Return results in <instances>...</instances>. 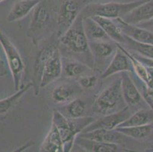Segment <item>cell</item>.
Here are the masks:
<instances>
[{
	"instance_id": "f1b7e54d",
	"label": "cell",
	"mask_w": 153,
	"mask_h": 152,
	"mask_svg": "<svg viewBox=\"0 0 153 152\" xmlns=\"http://www.w3.org/2000/svg\"><path fill=\"white\" fill-rule=\"evenodd\" d=\"M97 82H98V78L94 75H83L79 79L80 87L86 90L92 89L97 85Z\"/></svg>"
},
{
	"instance_id": "5b68a950",
	"label": "cell",
	"mask_w": 153,
	"mask_h": 152,
	"mask_svg": "<svg viewBox=\"0 0 153 152\" xmlns=\"http://www.w3.org/2000/svg\"><path fill=\"white\" fill-rule=\"evenodd\" d=\"M0 44L2 46L7 59L8 66L12 75L14 86L16 90L22 87V79L25 70V65L23 62L19 50L16 48L9 38L0 30Z\"/></svg>"
},
{
	"instance_id": "8fae6325",
	"label": "cell",
	"mask_w": 153,
	"mask_h": 152,
	"mask_svg": "<svg viewBox=\"0 0 153 152\" xmlns=\"http://www.w3.org/2000/svg\"><path fill=\"white\" fill-rule=\"evenodd\" d=\"M123 35L141 43L153 44V33L138 25H133L125 22L122 18L114 19Z\"/></svg>"
},
{
	"instance_id": "6da1fadb",
	"label": "cell",
	"mask_w": 153,
	"mask_h": 152,
	"mask_svg": "<svg viewBox=\"0 0 153 152\" xmlns=\"http://www.w3.org/2000/svg\"><path fill=\"white\" fill-rule=\"evenodd\" d=\"M95 119L91 116L71 119L65 116L59 111L53 110L52 114V122L56 126L60 134L65 151H70L74 145L76 138Z\"/></svg>"
},
{
	"instance_id": "5bb4252c",
	"label": "cell",
	"mask_w": 153,
	"mask_h": 152,
	"mask_svg": "<svg viewBox=\"0 0 153 152\" xmlns=\"http://www.w3.org/2000/svg\"><path fill=\"white\" fill-rule=\"evenodd\" d=\"M81 137L91 140L98 141V142H107V143H114L123 145L126 136L123 133L115 129H98L90 132H82L79 135Z\"/></svg>"
},
{
	"instance_id": "836d02e7",
	"label": "cell",
	"mask_w": 153,
	"mask_h": 152,
	"mask_svg": "<svg viewBox=\"0 0 153 152\" xmlns=\"http://www.w3.org/2000/svg\"><path fill=\"white\" fill-rule=\"evenodd\" d=\"M151 151H153V146H152V149H151Z\"/></svg>"
},
{
	"instance_id": "f546056e",
	"label": "cell",
	"mask_w": 153,
	"mask_h": 152,
	"mask_svg": "<svg viewBox=\"0 0 153 152\" xmlns=\"http://www.w3.org/2000/svg\"><path fill=\"white\" fill-rule=\"evenodd\" d=\"M142 83L143 85L141 86V90H140L142 97L149 108L153 110V88L146 85L143 82Z\"/></svg>"
},
{
	"instance_id": "ac0fdd59",
	"label": "cell",
	"mask_w": 153,
	"mask_h": 152,
	"mask_svg": "<svg viewBox=\"0 0 153 152\" xmlns=\"http://www.w3.org/2000/svg\"><path fill=\"white\" fill-rule=\"evenodd\" d=\"M41 0H19L15 2L6 17L9 22L21 20L34 10Z\"/></svg>"
},
{
	"instance_id": "52a82bcc",
	"label": "cell",
	"mask_w": 153,
	"mask_h": 152,
	"mask_svg": "<svg viewBox=\"0 0 153 152\" xmlns=\"http://www.w3.org/2000/svg\"><path fill=\"white\" fill-rule=\"evenodd\" d=\"M51 16L49 6L41 0V2L32 11L31 19L27 30V36L32 39L34 43H37L39 40L38 36L41 35L48 26Z\"/></svg>"
},
{
	"instance_id": "7c38bea8",
	"label": "cell",
	"mask_w": 153,
	"mask_h": 152,
	"mask_svg": "<svg viewBox=\"0 0 153 152\" xmlns=\"http://www.w3.org/2000/svg\"><path fill=\"white\" fill-rule=\"evenodd\" d=\"M132 70L133 67L130 59L117 45L116 53L110 61L106 69L101 74V79H107L115 74L123 72H130Z\"/></svg>"
},
{
	"instance_id": "44dd1931",
	"label": "cell",
	"mask_w": 153,
	"mask_h": 152,
	"mask_svg": "<svg viewBox=\"0 0 153 152\" xmlns=\"http://www.w3.org/2000/svg\"><path fill=\"white\" fill-rule=\"evenodd\" d=\"M83 24L86 36L89 41H109L111 40L104 29L91 17L83 18Z\"/></svg>"
},
{
	"instance_id": "4fadbf2b",
	"label": "cell",
	"mask_w": 153,
	"mask_h": 152,
	"mask_svg": "<svg viewBox=\"0 0 153 152\" xmlns=\"http://www.w3.org/2000/svg\"><path fill=\"white\" fill-rule=\"evenodd\" d=\"M89 47L93 63L94 66H97L98 65H101V63H104V59L114 56L117 49V44H112L110 40L89 41Z\"/></svg>"
},
{
	"instance_id": "9a60e30c",
	"label": "cell",
	"mask_w": 153,
	"mask_h": 152,
	"mask_svg": "<svg viewBox=\"0 0 153 152\" xmlns=\"http://www.w3.org/2000/svg\"><path fill=\"white\" fill-rule=\"evenodd\" d=\"M75 142L81 148L86 151L90 152H116V151H128L126 150L124 145L114 143H107V142H98V141L91 140L85 139L78 136L76 138Z\"/></svg>"
},
{
	"instance_id": "83f0119b",
	"label": "cell",
	"mask_w": 153,
	"mask_h": 152,
	"mask_svg": "<svg viewBox=\"0 0 153 152\" xmlns=\"http://www.w3.org/2000/svg\"><path fill=\"white\" fill-rule=\"evenodd\" d=\"M124 37L125 44L128 46L129 50L142 56L153 59V44L141 43L125 35Z\"/></svg>"
},
{
	"instance_id": "7a4b0ae2",
	"label": "cell",
	"mask_w": 153,
	"mask_h": 152,
	"mask_svg": "<svg viewBox=\"0 0 153 152\" xmlns=\"http://www.w3.org/2000/svg\"><path fill=\"white\" fill-rule=\"evenodd\" d=\"M126 106L122 94L121 79L120 78L97 96L93 103L92 110L94 113L104 116L121 110Z\"/></svg>"
},
{
	"instance_id": "484cf974",
	"label": "cell",
	"mask_w": 153,
	"mask_h": 152,
	"mask_svg": "<svg viewBox=\"0 0 153 152\" xmlns=\"http://www.w3.org/2000/svg\"><path fill=\"white\" fill-rule=\"evenodd\" d=\"M91 69L92 67L75 59H68L63 62V72L68 78H80Z\"/></svg>"
},
{
	"instance_id": "4316f807",
	"label": "cell",
	"mask_w": 153,
	"mask_h": 152,
	"mask_svg": "<svg viewBox=\"0 0 153 152\" xmlns=\"http://www.w3.org/2000/svg\"><path fill=\"white\" fill-rule=\"evenodd\" d=\"M86 104L80 98H75L66 104L62 108V113L65 116L71 119H77L85 116Z\"/></svg>"
},
{
	"instance_id": "603a6c76",
	"label": "cell",
	"mask_w": 153,
	"mask_h": 152,
	"mask_svg": "<svg viewBox=\"0 0 153 152\" xmlns=\"http://www.w3.org/2000/svg\"><path fill=\"white\" fill-rule=\"evenodd\" d=\"M117 131L127 137L138 140L146 139L153 136V122L150 124L130 127H117Z\"/></svg>"
},
{
	"instance_id": "d4e9b609",
	"label": "cell",
	"mask_w": 153,
	"mask_h": 152,
	"mask_svg": "<svg viewBox=\"0 0 153 152\" xmlns=\"http://www.w3.org/2000/svg\"><path fill=\"white\" fill-rule=\"evenodd\" d=\"M153 122L152 110H140L135 113L131 114L130 117L120 124L118 127H130L137 125H146Z\"/></svg>"
},
{
	"instance_id": "2e32d148",
	"label": "cell",
	"mask_w": 153,
	"mask_h": 152,
	"mask_svg": "<svg viewBox=\"0 0 153 152\" xmlns=\"http://www.w3.org/2000/svg\"><path fill=\"white\" fill-rule=\"evenodd\" d=\"M121 73V90L125 102L128 106L137 105L143 100L141 93L130 77L129 72Z\"/></svg>"
},
{
	"instance_id": "4dcf8cb0",
	"label": "cell",
	"mask_w": 153,
	"mask_h": 152,
	"mask_svg": "<svg viewBox=\"0 0 153 152\" xmlns=\"http://www.w3.org/2000/svg\"><path fill=\"white\" fill-rule=\"evenodd\" d=\"M133 53V55L136 58L138 59L140 62H143L144 65H146V66L152 67V68H153V59H149V58H146V57L142 56L139 55V54L136 53Z\"/></svg>"
},
{
	"instance_id": "e0dca14e",
	"label": "cell",
	"mask_w": 153,
	"mask_h": 152,
	"mask_svg": "<svg viewBox=\"0 0 153 152\" xmlns=\"http://www.w3.org/2000/svg\"><path fill=\"white\" fill-rule=\"evenodd\" d=\"M152 18L153 1L149 0L134 8L130 13L123 17V19L130 24L138 25L150 20Z\"/></svg>"
},
{
	"instance_id": "8992f818",
	"label": "cell",
	"mask_w": 153,
	"mask_h": 152,
	"mask_svg": "<svg viewBox=\"0 0 153 152\" xmlns=\"http://www.w3.org/2000/svg\"><path fill=\"white\" fill-rule=\"evenodd\" d=\"M93 0H62L56 12L59 37L76 21L82 10Z\"/></svg>"
},
{
	"instance_id": "30bf717a",
	"label": "cell",
	"mask_w": 153,
	"mask_h": 152,
	"mask_svg": "<svg viewBox=\"0 0 153 152\" xmlns=\"http://www.w3.org/2000/svg\"><path fill=\"white\" fill-rule=\"evenodd\" d=\"M56 47L47 46L43 47L37 54L33 67V76H32V85L34 90V94L38 95L41 89V83L42 79L43 72L46 63L48 61Z\"/></svg>"
},
{
	"instance_id": "9c48e42d",
	"label": "cell",
	"mask_w": 153,
	"mask_h": 152,
	"mask_svg": "<svg viewBox=\"0 0 153 152\" xmlns=\"http://www.w3.org/2000/svg\"><path fill=\"white\" fill-rule=\"evenodd\" d=\"M62 72H63V61H62V53L59 49L56 47L44 67L42 79H41V89L47 87L50 84L60 78Z\"/></svg>"
},
{
	"instance_id": "3957f363",
	"label": "cell",
	"mask_w": 153,
	"mask_h": 152,
	"mask_svg": "<svg viewBox=\"0 0 153 152\" xmlns=\"http://www.w3.org/2000/svg\"><path fill=\"white\" fill-rule=\"evenodd\" d=\"M149 0H136L130 2H108V3H92L87 5L80 15L83 17H91L93 15L105 17L111 19L126 16L134 8Z\"/></svg>"
},
{
	"instance_id": "7402d4cb",
	"label": "cell",
	"mask_w": 153,
	"mask_h": 152,
	"mask_svg": "<svg viewBox=\"0 0 153 152\" xmlns=\"http://www.w3.org/2000/svg\"><path fill=\"white\" fill-rule=\"evenodd\" d=\"M33 87L31 82L27 83L25 85H23L15 94L9 96L8 97L0 100V120L4 119L11 109L17 104L21 98L27 93V90Z\"/></svg>"
},
{
	"instance_id": "277c9868",
	"label": "cell",
	"mask_w": 153,
	"mask_h": 152,
	"mask_svg": "<svg viewBox=\"0 0 153 152\" xmlns=\"http://www.w3.org/2000/svg\"><path fill=\"white\" fill-rule=\"evenodd\" d=\"M59 43L69 51L77 54H91L89 40L86 36L83 17L78 16L70 27L59 36Z\"/></svg>"
},
{
	"instance_id": "d6a6232c",
	"label": "cell",
	"mask_w": 153,
	"mask_h": 152,
	"mask_svg": "<svg viewBox=\"0 0 153 152\" xmlns=\"http://www.w3.org/2000/svg\"><path fill=\"white\" fill-rule=\"evenodd\" d=\"M138 26L143 27V28L146 29V30H149V31L153 33V18L152 19H150V20L147 21V22L140 24H138Z\"/></svg>"
},
{
	"instance_id": "cb8c5ba5",
	"label": "cell",
	"mask_w": 153,
	"mask_h": 152,
	"mask_svg": "<svg viewBox=\"0 0 153 152\" xmlns=\"http://www.w3.org/2000/svg\"><path fill=\"white\" fill-rule=\"evenodd\" d=\"M76 90L72 85L64 83L53 90L51 99L56 104H67L75 99Z\"/></svg>"
},
{
	"instance_id": "d6986e66",
	"label": "cell",
	"mask_w": 153,
	"mask_h": 152,
	"mask_svg": "<svg viewBox=\"0 0 153 152\" xmlns=\"http://www.w3.org/2000/svg\"><path fill=\"white\" fill-rule=\"evenodd\" d=\"M91 18L97 23L99 24L100 26L104 29L105 33L108 34L111 40L114 41L117 44H125L124 35L120 31L114 19L98 16V15H93L91 16Z\"/></svg>"
},
{
	"instance_id": "ffe728a7",
	"label": "cell",
	"mask_w": 153,
	"mask_h": 152,
	"mask_svg": "<svg viewBox=\"0 0 153 152\" xmlns=\"http://www.w3.org/2000/svg\"><path fill=\"white\" fill-rule=\"evenodd\" d=\"M40 151L64 152V144L57 128L52 122L49 132L40 147Z\"/></svg>"
},
{
	"instance_id": "e575fe53",
	"label": "cell",
	"mask_w": 153,
	"mask_h": 152,
	"mask_svg": "<svg viewBox=\"0 0 153 152\" xmlns=\"http://www.w3.org/2000/svg\"><path fill=\"white\" fill-rule=\"evenodd\" d=\"M2 1H4V0H0V2H2Z\"/></svg>"
},
{
	"instance_id": "1f68e13d",
	"label": "cell",
	"mask_w": 153,
	"mask_h": 152,
	"mask_svg": "<svg viewBox=\"0 0 153 152\" xmlns=\"http://www.w3.org/2000/svg\"><path fill=\"white\" fill-rule=\"evenodd\" d=\"M8 64L5 63V61L0 57V78L4 77L8 74Z\"/></svg>"
},
{
	"instance_id": "ba28073f",
	"label": "cell",
	"mask_w": 153,
	"mask_h": 152,
	"mask_svg": "<svg viewBox=\"0 0 153 152\" xmlns=\"http://www.w3.org/2000/svg\"><path fill=\"white\" fill-rule=\"evenodd\" d=\"M131 113L129 109V106L127 105L126 107L122 109L121 110L114 113L102 116L99 119H95L89 125H88L82 132H90L98 129H115L119 126L120 124H121L123 121L128 119Z\"/></svg>"
}]
</instances>
